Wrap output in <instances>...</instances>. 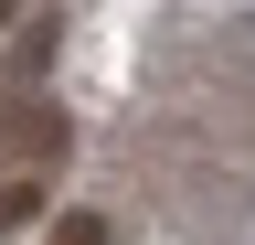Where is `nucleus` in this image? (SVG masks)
Wrapping results in <instances>:
<instances>
[{
	"label": "nucleus",
	"mask_w": 255,
	"mask_h": 245,
	"mask_svg": "<svg viewBox=\"0 0 255 245\" xmlns=\"http://www.w3.org/2000/svg\"><path fill=\"white\" fill-rule=\"evenodd\" d=\"M11 11H21V0H0V21H11Z\"/></svg>",
	"instance_id": "obj_4"
},
{
	"label": "nucleus",
	"mask_w": 255,
	"mask_h": 245,
	"mask_svg": "<svg viewBox=\"0 0 255 245\" xmlns=\"http://www.w3.org/2000/svg\"><path fill=\"white\" fill-rule=\"evenodd\" d=\"M0 139H11V160H21V181L43 171V160H64V117H53L43 96H32V85H21L11 107H0Z\"/></svg>",
	"instance_id": "obj_1"
},
{
	"label": "nucleus",
	"mask_w": 255,
	"mask_h": 245,
	"mask_svg": "<svg viewBox=\"0 0 255 245\" xmlns=\"http://www.w3.org/2000/svg\"><path fill=\"white\" fill-rule=\"evenodd\" d=\"M32 213H43V181H21V171H11V181H0V235L32 224Z\"/></svg>",
	"instance_id": "obj_2"
},
{
	"label": "nucleus",
	"mask_w": 255,
	"mask_h": 245,
	"mask_svg": "<svg viewBox=\"0 0 255 245\" xmlns=\"http://www.w3.org/2000/svg\"><path fill=\"white\" fill-rule=\"evenodd\" d=\"M43 245H107V213H53Z\"/></svg>",
	"instance_id": "obj_3"
}]
</instances>
